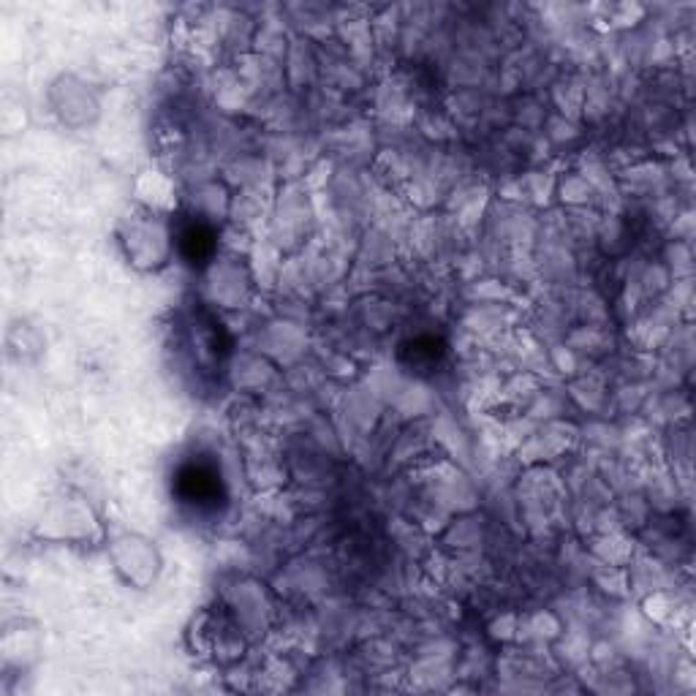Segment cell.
I'll use <instances>...</instances> for the list:
<instances>
[{
    "label": "cell",
    "mask_w": 696,
    "mask_h": 696,
    "mask_svg": "<svg viewBox=\"0 0 696 696\" xmlns=\"http://www.w3.org/2000/svg\"><path fill=\"white\" fill-rule=\"evenodd\" d=\"M441 357H444V348L433 338H419L403 348V362L411 373H430L438 368Z\"/></svg>",
    "instance_id": "cell-3"
},
{
    "label": "cell",
    "mask_w": 696,
    "mask_h": 696,
    "mask_svg": "<svg viewBox=\"0 0 696 696\" xmlns=\"http://www.w3.org/2000/svg\"><path fill=\"white\" fill-rule=\"evenodd\" d=\"M180 253L191 267H202L215 253V234L204 223H188L180 232Z\"/></svg>",
    "instance_id": "cell-2"
},
{
    "label": "cell",
    "mask_w": 696,
    "mask_h": 696,
    "mask_svg": "<svg viewBox=\"0 0 696 696\" xmlns=\"http://www.w3.org/2000/svg\"><path fill=\"white\" fill-rule=\"evenodd\" d=\"M172 493L180 506L194 514H218L226 506V482L221 468L207 457H191L177 468Z\"/></svg>",
    "instance_id": "cell-1"
}]
</instances>
